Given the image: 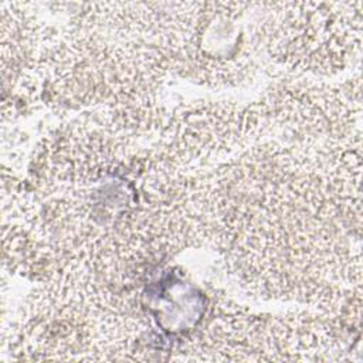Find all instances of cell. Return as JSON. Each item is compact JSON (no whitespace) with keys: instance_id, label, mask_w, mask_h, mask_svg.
<instances>
[{"instance_id":"6da1fadb","label":"cell","mask_w":363,"mask_h":363,"mask_svg":"<svg viewBox=\"0 0 363 363\" xmlns=\"http://www.w3.org/2000/svg\"><path fill=\"white\" fill-rule=\"evenodd\" d=\"M298 10L292 4H274L265 17V26L258 27V37H264L271 55L281 62L299 69L326 72L343 69L360 48V10L342 11Z\"/></svg>"}]
</instances>
